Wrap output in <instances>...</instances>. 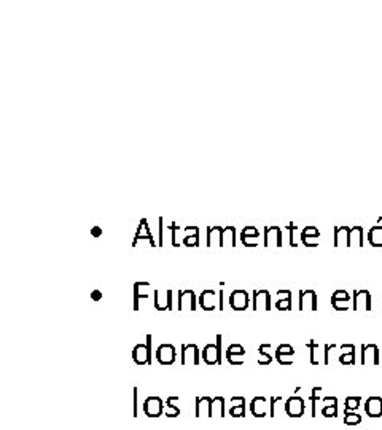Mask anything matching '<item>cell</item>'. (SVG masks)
Instances as JSON below:
<instances>
[{
	"label": "cell",
	"instance_id": "7bdbcfd3",
	"mask_svg": "<svg viewBox=\"0 0 382 430\" xmlns=\"http://www.w3.org/2000/svg\"><path fill=\"white\" fill-rule=\"evenodd\" d=\"M246 247H256V238H240Z\"/></svg>",
	"mask_w": 382,
	"mask_h": 430
},
{
	"label": "cell",
	"instance_id": "cb8c5ba5",
	"mask_svg": "<svg viewBox=\"0 0 382 430\" xmlns=\"http://www.w3.org/2000/svg\"><path fill=\"white\" fill-rule=\"evenodd\" d=\"M153 296H154V309L158 311H169V295H168V290L166 292H161V290H154L153 292Z\"/></svg>",
	"mask_w": 382,
	"mask_h": 430
},
{
	"label": "cell",
	"instance_id": "3957f363",
	"mask_svg": "<svg viewBox=\"0 0 382 430\" xmlns=\"http://www.w3.org/2000/svg\"><path fill=\"white\" fill-rule=\"evenodd\" d=\"M144 412L148 418H160L164 412V403L160 397H148L144 402Z\"/></svg>",
	"mask_w": 382,
	"mask_h": 430
},
{
	"label": "cell",
	"instance_id": "8d00e7d4",
	"mask_svg": "<svg viewBox=\"0 0 382 430\" xmlns=\"http://www.w3.org/2000/svg\"><path fill=\"white\" fill-rule=\"evenodd\" d=\"M184 244L186 246V247H198L199 246V236H198V233H194L193 236H185L184 238Z\"/></svg>",
	"mask_w": 382,
	"mask_h": 430
},
{
	"label": "cell",
	"instance_id": "83f0119b",
	"mask_svg": "<svg viewBox=\"0 0 382 430\" xmlns=\"http://www.w3.org/2000/svg\"><path fill=\"white\" fill-rule=\"evenodd\" d=\"M228 236H230L231 242H232V247L236 246V228H234V226H226V228H223L222 234H220V242H218L220 247H224V242H226Z\"/></svg>",
	"mask_w": 382,
	"mask_h": 430
},
{
	"label": "cell",
	"instance_id": "8992f818",
	"mask_svg": "<svg viewBox=\"0 0 382 430\" xmlns=\"http://www.w3.org/2000/svg\"><path fill=\"white\" fill-rule=\"evenodd\" d=\"M156 360L161 365H172L176 362V348L172 344H161L156 349Z\"/></svg>",
	"mask_w": 382,
	"mask_h": 430
},
{
	"label": "cell",
	"instance_id": "e575fe53",
	"mask_svg": "<svg viewBox=\"0 0 382 430\" xmlns=\"http://www.w3.org/2000/svg\"><path fill=\"white\" fill-rule=\"evenodd\" d=\"M246 354H226V360L231 365H242L244 364Z\"/></svg>",
	"mask_w": 382,
	"mask_h": 430
},
{
	"label": "cell",
	"instance_id": "30bf717a",
	"mask_svg": "<svg viewBox=\"0 0 382 430\" xmlns=\"http://www.w3.org/2000/svg\"><path fill=\"white\" fill-rule=\"evenodd\" d=\"M132 358L137 365H152L153 364V358L150 357V352L146 344H137V346L132 349Z\"/></svg>",
	"mask_w": 382,
	"mask_h": 430
},
{
	"label": "cell",
	"instance_id": "74e56055",
	"mask_svg": "<svg viewBox=\"0 0 382 430\" xmlns=\"http://www.w3.org/2000/svg\"><path fill=\"white\" fill-rule=\"evenodd\" d=\"M332 300H338V301H347V303H349V301H350V295L347 294L346 290H336L334 294L332 295Z\"/></svg>",
	"mask_w": 382,
	"mask_h": 430
},
{
	"label": "cell",
	"instance_id": "d6a6232c",
	"mask_svg": "<svg viewBox=\"0 0 382 430\" xmlns=\"http://www.w3.org/2000/svg\"><path fill=\"white\" fill-rule=\"evenodd\" d=\"M360 397H347L346 398V411H357V408L360 406Z\"/></svg>",
	"mask_w": 382,
	"mask_h": 430
},
{
	"label": "cell",
	"instance_id": "d590c367",
	"mask_svg": "<svg viewBox=\"0 0 382 430\" xmlns=\"http://www.w3.org/2000/svg\"><path fill=\"white\" fill-rule=\"evenodd\" d=\"M240 238H260V233L255 226H246L244 230H242Z\"/></svg>",
	"mask_w": 382,
	"mask_h": 430
},
{
	"label": "cell",
	"instance_id": "4316f807",
	"mask_svg": "<svg viewBox=\"0 0 382 430\" xmlns=\"http://www.w3.org/2000/svg\"><path fill=\"white\" fill-rule=\"evenodd\" d=\"M368 240L372 247H382V226H372L368 233Z\"/></svg>",
	"mask_w": 382,
	"mask_h": 430
},
{
	"label": "cell",
	"instance_id": "60d3db41",
	"mask_svg": "<svg viewBox=\"0 0 382 430\" xmlns=\"http://www.w3.org/2000/svg\"><path fill=\"white\" fill-rule=\"evenodd\" d=\"M347 301H338V300H332V306L336 309V311H347L349 306L346 304Z\"/></svg>",
	"mask_w": 382,
	"mask_h": 430
},
{
	"label": "cell",
	"instance_id": "7c38bea8",
	"mask_svg": "<svg viewBox=\"0 0 382 430\" xmlns=\"http://www.w3.org/2000/svg\"><path fill=\"white\" fill-rule=\"evenodd\" d=\"M271 244L276 247H282V231L279 226L264 228V247H269Z\"/></svg>",
	"mask_w": 382,
	"mask_h": 430
},
{
	"label": "cell",
	"instance_id": "ba28073f",
	"mask_svg": "<svg viewBox=\"0 0 382 430\" xmlns=\"http://www.w3.org/2000/svg\"><path fill=\"white\" fill-rule=\"evenodd\" d=\"M304 400L301 397H290L285 402V412L290 418H301L304 414Z\"/></svg>",
	"mask_w": 382,
	"mask_h": 430
},
{
	"label": "cell",
	"instance_id": "d6986e66",
	"mask_svg": "<svg viewBox=\"0 0 382 430\" xmlns=\"http://www.w3.org/2000/svg\"><path fill=\"white\" fill-rule=\"evenodd\" d=\"M230 416H232V418H244L246 416V398L244 397H232L231 398Z\"/></svg>",
	"mask_w": 382,
	"mask_h": 430
},
{
	"label": "cell",
	"instance_id": "7a4b0ae2",
	"mask_svg": "<svg viewBox=\"0 0 382 430\" xmlns=\"http://www.w3.org/2000/svg\"><path fill=\"white\" fill-rule=\"evenodd\" d=\"M379 348L376 344H363L362 346V365H379Z\"/></svg>",
	"mask_w": 382,
	"mask_h": 430
},
{
	"label": "cell",
	"instance_id": "836d02e7",
	"mask_svg": "<svg viewBox=\"0 0 382 430\" xmlns=\"http://www.w3.org/2000/svg\"><path fill=\"white\" fill-rule=\"evenodd\" d=\"M293 356L294 354H279V352H276V360L279 362L280 365H292L293 364Z\"/></svg>",
	"mask_w": 382,
	"mask_h": 430
},
{
	"label": "cell",
	"instance_id": "52a82bcc",
	"mask_svg": "<svg viewBox=\"0 0 382 430\" xmlns=\"http://www.w3.org/2000/svg\"><path fill=\"white\" fill-rule=\"evenodd\" d=\"M354 311H371V294L368 290H355L354 292Z\"/></svg>",
	"mask_w": 382,
	"mask_h": 430
},
{
	"label": "cell",
	"instance_id": "9c48e42d",
	"mask_svg": "<svg viewBox=\"0 0 382 430\" xmlns=\"http://www.w3.org/2000/svg\"><path fill=\"white\" fill-rule=\"evenodd\" d=\"M196 295L193 290H182L178 292V309L180 311H194L196 309Z\"/></svg>",
	"mask_w": 382,
	"mask_h": 430
},
{
	"label": "cell",
	"instance_id": "44dd1931",
	"mask_svg": "<svg viewBox=\"0 0 382 430\" xmlns=\"http://www.w3.org/2000/svg\"><path fill=\"white\" fill-rule=\"evenodd\" d=\"M277 296H279V300H277L276 308L279 309V311H290L292 309V292L290 290H279L277 292Z\"/></svg>",
	"mask_w": 382,
	"mask_h": 430
},
{
	"label": "cell",
	"instance_id": "ffe728a7",
	"mask_svg": "<svg viewBox=\"0 0 382 430\" xmlns=\"http://www.w3.org/2000/svg\"><path fill=\"white\" fill-rule=\"evenodd\" d=\"M322 414L325 418H336L338 416V398L336 397H325L322 398Z\"/></svg>",
	"mask_w": 382,
	"mask_h": 430
},
{
	"label": "cell",
	"instance_id": "f35d334b",
	"mask_svg": "<svg viewBox=\"0 0 382 430\" xmlns=\"http://www.w3.org/2000/svg\"><path fill=\"white\" fill-rule=\"evenodd\" d=\"M282 402V397H271L269 400V418H274L276 416V406L277 403Z\"/></svg>",
	"mask_w": 382,
	"mask_h": 430
},
{
	"label": "cell",
	"instance_id": "f6af8a7d",
	"mask_svg": "<svg viewBox=\"0 0 382 430\" xmlns=\"http://www.w3.org/2000/svg\"><path fill=\"white\" fill-rule=\"evenodd\" d=\"M137 387H134V395H132V403H134V418H137L138 416V402H137Z\"/></svg>",
	"mask_w": 382,
	"mask_h": 430
},
{
	"label": "cell",
	"instance_id": "8fae6325",
	"mask_svg": "<svg viewBox=\"0 0 382 430\" xmlns=\"http://www.w3.org/2000/svg\"><path fill=\"white\" fill-rule=\"evenodd\" d=\"M254 309H264V311H271V295L268 290H256L254 292Z\"/></svg>",
	"mask_w": 382,
	"mask_h": 430
},
{
	"label": "cell",
	"instance_id": "5bb4252c",
	"mask_svg": "<svg viewBox=\"0 0 382 430\" xmlns=\"http://www.w3.org/2000/svg\"><path fill=\"white\" fill-rule=\"evenodd\" d=\"M364 412H366L370 418H380L382 416V398L370 397L364 402Z\"/></svg>",
	"mask_w": 382,
	"mask_h": 430
},
{
	"label": "cell",
	"instance_id": "5b68a950",
	"mask_svg": "<svg viewBox=\"0 0 382 430\" xmlns=\"http://www.w3.org/2000/svg\"><path fill=\"white\" fill-rule=\"evenodd\" d=\"M318 298L314 290H301L300 292V311H304L306 308H309L310 311H317L318 309Z\"/></svg>",
	"mask_w": 382,
	"mask_h": 430
},
{
	"label": "cell",
	"instance_id": "c3c4849f",
	"mask_svg": "<svg viewBox=\"0 0 382 430\" xmlns=\"http://www.w3.org/2000/svg\"><path fill=\"white\" fill-rule=\"evenodd\" d=\"M91 296H92V300H96V301H98V300H100V298H102V295H100V292H99V290H96V292H92V295H91Z\"/></svg>",
	"mask_w": 382,
	"mask_h": 430
},
{
	"label": "cell",
	"instance_id": "bcb514c9",
	"mask_svg": "<svg viewBox=\"0 0 382 430\" xmlns=\"http://www.w3.org/2000/svg\"><path fill=\"white\" fill-rule=\"evenodd\" d=\"M223 295H224V292H223V290H218V309H220V311H223V309H224V304H223Z\"/></svg>",
	"mask_w": 382,
	"mask_h": 430
},
{
	"label": "cell",
	"instance_id": "ab89813d",
	"mask_svg": "<svg viewBox=\"0 0 382 430\" xmlns=\"http://www.w3.org/2000/svg\"><path fill=\"white\" fill-rule=\"evenodd\" d=\"M226 354H246V349L240 346V344H230V348L226 349Z\"/></svg>",
	"mask_w": 382,
	"mask_h": 430
},
{
	"label": "cell",
	"instance_id": "484cf974",
	"mask_svg": "<svg viewBox=\"0 0 382 430\" xmlns=\"http://www.w3.org/2000/svg\"><path fill=\"white\" fill-rule=\"evenodd\" d=\"M178 402V397H169L166 405H164V412H166L168 418H177L180 414V408L176 405Z\"/></svg>",
	"mask_w": 382,
	"mask_h": 430
},
{
	"label": "cell",
	"instance_id": "603a6c76",
	"mask_svg": "<svg viewBox=\"0 0 382 430\" xmlns=\"http://www.w3.org/2000/svg\"><path fill=\"white\" fill-rule=\"evenodd\" d=\"M342 354L340 356V364L342 365H355V346L354 344H342Z\"/></svg>",
	"mask_w": 382,
	"mask_h": 430
},
{
	"label": "cell",
	"instance_id": "7dc6e473",
	"mask_svg": "<svg viewBox=\"0 0 382 430\" xmlns=\"http://www.w3.org/2000/svg\"><path fill=\"white\" fill-rule=\"evenodd\" d=\"M162 218H160V242H158V246H162Z\"/></svg>",
	"mask_w": 382,
	"mask_h": 430
},
{
	"label": "cell",
	"instance_id": "4fadbf2b",
	"mask_svg": "<svg viewBox=\"0 0 382 430\" xmlns=\"http://www.w3.org/2000/svg\"><path fill=\"white\" fill-rule=\"evenodd\" d=\"M248 406L254 418H264L268 414V400L264 397H255Z\"/></svg>",
	"mask_w": 382,
	"mask_h": 430
},
{
	"label": "cell",
	"instance_id": "277c9868",
	"mask_svg": "<svg viewBox=\"0 0 382 430\" xmlns=\"http://www.w3.org/2000/svg\"><path fill=\"white\" fill-rule=\"evenodd\" d=\"M230 306L234 311H246L248 308V294L246 290H232L230 294Z\"/></svg>",
	"mask_w": 382,
	"mask_h": 430
},
{
	"label": "cell",
	"instance_id": "2e32d148",
	"mask_svg": "<svg viewBox=\"0 0 382 430\" xmlns=\"http://www.w3.org/2000/svg\"><path fill=\"white\" fill-rule=\"evenodd\" d=\"M215 296H216L215 290H204L201 296H199V301H198L201 309H204V311H214V309L216 308Z\"/></svg>",
	"mask_w": 382,
	"mask_h": 430
},
{
	"label": "cell",
	"instance_id": "6da1fadb",
	"mask_svg": "<svg viewBox=\"0 0 382 430\" xmlns=\"http://www.w3.org/2000/svg\"><path fill=\"white\" fill-rule=\"evenodd\" d=\"M201 354L196 344H184L182 346V365H199Z\"/></svg>",
	"mask_w": 382,
	"mask_h": 430
},
{
	"label": "cell",
	"instance_id": "681fc988",
	"mask_svg": "<svg viewBox=\"0 0 382 430\" xmlns=\"http://www.w3.org/2000/svg\"><path fill=\"white\" fill-rule=\"evenodd\" d=\"M92 234H94V236H99V234H100V230H99V228H94V230H92Z\"/></svg>",
	"mask_w": 382,
	"mask_h": 430
},
{
	"label": "cell",
	"instance_id": "9a60e30c",
	"mask_svg": "<svg viewBox=\"0 0 382 430\" xmlns=\"http://www.w3.org/2000/svg\"><path fill=\"white\" fill-rule=\"evenodd\" d=\"M204 364L207 365H222V360L218 357V350H216V344H207L201 354Z\"/></svg>",
	"mask_w": 382,
	"mask_h": 430
},
{
	"label": "cell",
	"instance_id": "f1b7e54d",
	"mask_svg": "<svg viewBox=\"0 0 382 430\" xmlns=\"http://www.w3.org/2000/svg\"><path fill=\"white\" fill-rule=\"evenodd\" d=\"M271 348V344H262V346H260V352H258V364L260 365H269L272 362V357L269 356V354H266V349H269Z\"/></svg>",
	"mask_w": 382,
	"mask_h": 430
},
{
	"label": "cell",
	"instance_id": "ac0fdd59",
	"mask_svg": "<svg viewBox=\"0 0 382 430\" xmlns=\"http://www.w3.org/2000/svg\"><path fill=\"white\" fill-rule=\"evenodd\" d=\"M320 238V231L316 226H306L301 231V242L306 247H317L318 242H312L310 239H318Z\"/></svg>",
	"mask_w": 382,
	"mask_h": 430
},
{
	"label": "cell",
	"instance_id": "d4e9b609",
	"mask_svg": "<svg viewBox=\"0 0 382 430\" xmlns=\"http://www.w3.org/2000/svg\"><path fill=\"white\" fill-rule=\"evenodd\" d=\"M224 416H226V411H224V398L223 397L212 398L210 418H224Z\"/></svg>",
	"mask_w": 382,
	"mask_h": 430
},
{
	"label": "cell",
	"instance_id": "e0dca14e",
	"mask_svg": "<svg viewBox=\"0 0 382 430\" xmlns=\"http://www.w3.org/2000/svg\"><path fill=\"white\" fill-rule=\"evenodd\" d=\"M210 397H198L196 398V418H210Z\"/></svg>",
	"mask_w": 382,
	"mask_h": 430
},
{
	"label": "cell",
	"instance_id": "4dcf8cb0",
	"mask_svg": "<svg viewBox=\"0 0 382 430\" xmlns=\"http://www.w3.org/2000/svg\"><path fill=\"white\" fill-rule=\"evenodd\" d=\"M322 390L320 389V387H314V389H312V392H310V406H312V418H316L317 416V402H318V392Z\"/></svg>",
	"mask_w": 382,
	"mask_h": 430
},
{
	"label": "cell",
	"instance_id": "7402d4cb",
	"mask_svg": "<svg viewBox=\"0 0 382 430\" xmlns=\"http://www.w3.org/2000/svg\"><path fill=\"white\" fill-rule=\"evenodd\" d=\"M146 287H150L148 282H136L134 284V311H138V303L140 300L148 298V294H146Z\"/></svg>",
	"mask_w": 382,
	"mask_h": 430
},
{
	"label": "cell",
	"instance_id": "b9f144b4",
	"mask_svg": "<svg viewBox=\"0 0 382 430\" xmlns=\"http://www.w3.org/2000/svg\"><path fill=\"white\" fill-rule=\"evenodd\" d=\"M276 352H279V354H294V349L290 344H280V346L276 349Z\"/></svg>",
	"mask_w": 382,
	"mask_h": 430
},
{
	"label": "cell",
	"instance_id": "f546056e",
	"mask_svg": "<svg viewBox=\"0 0 382 430\" xmlns=\"http://www.w3.org/2000/svg\"><path fill=\"white\" fill-rule=\"evenodd\" d=\"M362 422V416L357 411H346L344 412V424L347 426H357Z\"/></svg>",
	"mask_w": 382,
	"mask_h": 430
},
{
	"label": "cell",
	"instance_id": "1f68e13d",
	"mask_svg": "<svg viewBox=\"0 0 382 430\" xmlns=\"http://www.w3.org/2000/svg\"><path fill=\"white\" fill-rule=\"evenodd\" d=\"M306 348L310 349V364L312 365H318V357H317V350H318V342L316 341H309L306 344Z\"/></svg>",
	"mask_w": 382,
	"mask_h": 430
},
{
	"label": "cell",
	"instance_id": "ee69618b",
	"mask_svg": "<svg viewBox=\"0 0 382 430\" xmlns=\"http://www.w3.org/2000/svg\"><path fill=\"white\" fill-rule=\"evenodd\" d=\"M334 348H336L334 344H326V346H325V354H324V356H325V358H324V364H325V365H330V350L334 349Z\"/></svg>",
	"mask_w": 382,
	"mask_h": 430
}]
</instances>
